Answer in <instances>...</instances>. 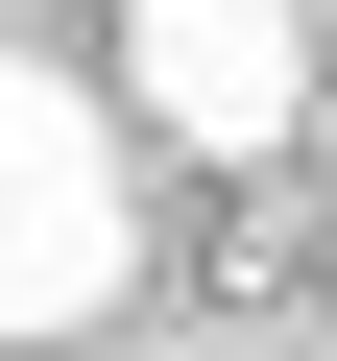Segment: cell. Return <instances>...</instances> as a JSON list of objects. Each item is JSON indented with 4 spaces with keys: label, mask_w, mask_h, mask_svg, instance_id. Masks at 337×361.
Returning a JSON list of instances; mask_svg holds the SVG:
<instances>
[{
    "label": "cell",
    "mask_w": 337,
    "mask_h": 361,
    "mask_svg": "<svg viewBox=\"0 0 337 361\" xmlns=\"http://www.w3.org/2000/svg\"><path fill=\"white\" fill-rule=\"evenodd\" d=\"M121 265H145V217H121V121H97L49 49H0V337H97Z\"/></svg>",
    "instance_id": "cell-1"
},
{
    "label": "cell",
    "mask_w": 337,
    "mask_h": 361,
    "mask_svg": "<svg viewBox=\"0 0 337 361\" xmlns=\"http://www.w3.org/2000/svg\"><path fill=\"white\" fill-rule=\"evenodd\" d=\"M121 97L193 169H265L313 121V0H121Z\"/></svg>",
    "instance_id": "cell-2"
},
{
    "label": "cell",
    "mask_w": 337,
    "mask_h": 361,
    "mask_svg": "<svg viewBox=\"0 0 337 361\" xmlns=\"http://www.w3.org/2000/svg\"><path fill=\"white\" fill-rule=\"evenodd\" d=\"M313 49H337V0H313Z\"/></svg>",
    "instance_id": "cell-3"
}]
</instances>
